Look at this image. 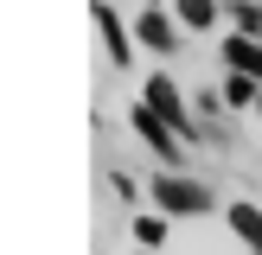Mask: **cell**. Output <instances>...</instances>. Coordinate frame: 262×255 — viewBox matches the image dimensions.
Here are the masks:
<instances>
[{
    "label": "cell",
    "mask_w": 262,
    "mask_h": 255,
    "mask_svg": "<svg viewBox=\"0 0 262 255\" xmlns=\"http://www.w3.org/2000/svg\"><path fill=\"white\" fill-rule=\"evenodd\" d=\"M224 96H230V102H256L262 89H256V76H250V70H237V76L224 83Z\"/></svg>",
    "instance_id": "9c48e42d"
},
{
    "label": "cell",
    "mask_w": 262,
    "mask_h": 255,
    "mask_svg": "<svg viewBox=\"0 0 262 255\" xmlns=\"http://www.w3.org/2000/svg\"><path fill=\"white\" fill-rule=\"evenodd\" d=\"M147 102H154V109H160V115H166L173 128H186V109H179V89L166 83V76H154V83H147Z\"/></svg>",
    "instance_id": "277c9868"
},
{
    "label": "cell",
    "mask_w": 262,
    "mask_h": 255,
    "mask_svg": "<svg viewBox=\"0 0 262 255\" xmlns=\"http://www.w3.org/2000/svg\"><path fill=\"white\" fill-rule=\"evenodd\" d=\"M135 236H141V242H166V230L154 223V217H141V223H135Z\"/></svg>",
    "instance_id": "30bf717a"
},
{
    "label": "cell",
    "mask_w": 262,
    "mask_h": 255,
    "mask_svg": "<svg viewBox=\"0 0 262 255\" xmlns=\"http://www.w3.org/2000/svg\"><path fill=\"white\" fill-rule=\"evenodd\" d=\"M135 128H141V140L160 147V160H179V140L166 134V115H154V102H147V109H135Z\"/></svg>",
    "instance_id": "7a4b0ae2"
},
{
    "label": "cell",
    "mask_w": 262,
    "mask_h": 255,
    "mask_svg": "<svg viewBox=\"0 0 262 255\" xmlns=\"http://www.w3.org/2000/svg\"><path fill=\"white\" fill-rule=\"evenodd\" d=\"M141 45H154V51H166V45H173V26H166L160 13H147V19H141Z\"/></svg>",
    "instance_id": "52a82bcc"
},
{
    "label": "cell",
    "mask_w": 262,
    "mask_h": 255,
    "mask_svg": "<svg viewBox=\"0 0 262 255\" xmlns=\"http://www.w3.org/2000/svg\"><path fill=\"white\" fill-rule=\"evenodd\" d=\"M224 58L237 64V70H250V76H262V45L250 32H237V38H224Z\"/></svg>",
    "instance_id": "3957f363"
},
{
    "label": "cell",
    "mask_w": 262,
    "mask_h": 255,
    "mask_svg": "<svg viewBox=\"0 0 262 255\" xmlns=\"http://www.w3.org/2000/svg\"><path fill=\"white\" fill-rule=\"evenodd\" d=\"M154 198H160V211H186V217H199V211H211V191L205 185H192V178H154Z\"/></svg>",
    "instance_id": "6da1fadb"
},
{
    "label": "cell",
    "mask_w": 262,
    "mask_h": 255,
    "mask_svg": "<svg viewBox=\"0 0 262 255\" xmlns=\"http://www.w3.org/2000/svg\"><path fill=\"white\" fill-rule=\"evenodd\" d=\"M179 19H186V26H211L217 19V0H179Z\"/></svg>",
    "instance_id": "ba28073f"
},
{
    "label": "cell",
    "mask_w": 262,
    "mask_h": 255,
    "mask_svg": "<svg viewBox=\"0 0 262 255\" xmlns=\"http://www.w3.org/2000/svg\"><path fill=\"white\" fill-rule=\"evenodd\" d=\"M230 223H237L243 242H256V249H262V217H256V204H230Z\"/></svg>",
    "instance_id": "8992f818"
},
{
    "label": "cell",
    "mask_w": 262,
    "mask_h": 255,
    "mask_svg": "<svg viewBox=\"0 0 262 255\" xmlns=\"http://www.w3.org/2000/svg\"><path fill=\"white\" fill-rule=\"evenodd\" d=\"M256 109H262V96H256Z\"/></svg>",
    "instance_id": "8fae6325"
},
{
    "label": "cell",
    "mask_w": 262,
    "mask_h": 255,
    "mask_svg": "<svg viewBox=\"0 0 262 255\" xmlns=\"http://www.w3.org/2000/svg\"><path fill=\"white\" fill-rule=\"evenodd\" d=\"M96 26H102V38H109V58H115V64H128V38H122V26H115V13H109V7H96Z\"/></svg>",
    "instance_id": "5b68a950"
}]
</instances>
